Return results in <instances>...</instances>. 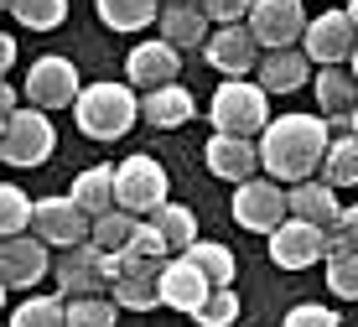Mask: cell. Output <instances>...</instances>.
<instances>
[{
  "mask_svg": "<svg viewBox=\"0 0 358 327\" xmlns=\"http://www.w3.org/2000/svg\"><path fill=\"white\" fill-rule=\"evenodd\" d=\"M203 156H208V172L224 177V182H250L260 172V151H255V141H244V135H218L213 130Z\"/></svg>",
  "mask_w": 358,
  "mask_h": 327,
  "instance_id": "18",
  "label": "cell"
},
{
  "mask_svg": "<svg viewBox=\"0 0 358 327\" xmlns=\"http://www.w3.org/2000/svg\"><path fill=\"white\" fill-rule=\"evenodd\" d=\"M0 11H10V0H0Z\"/></svg>",
  "mask_w": 358,
  "mask_h": 327,
  "instance_id": "46",
  "label": "cell"
},
{
  "mask_svg": "<svg viewBox=\"0 0 358 327\" xmlns=\"http://www.w3.org/2000/svg\"><path fill=\"white\" fill-rule=\"evenodd\" d=\"M125 255H141V260H166V239H162V229H156L151 218H141V223H135V234H130V244H125Z\"/></svg>",
  "mask_w": 358,
  "mask_h": 327,
  "instance_id": "36",
  "label": "cell"
},
{
  "mask_svg": "<svg viewBox=\"0 0 358 327\" xmlns=\"http://www.w3.org/2000/svg\"><path fill=\"white\" fill-rule=\"evenodd\" d=\"M10 16L31 32H57L68 21V0H10Z\"/></svg>",
  "mask_w": 358,
  "mask_h": 327,
  "instance_id": "31",
  "label": "cell"
},
{
  "mask_svg": "<svg viewBox=\"0 0 358 327\" xmlns=\"http://www.w3.org/2000/svg\"><path fill=\"white\" fill-rule=\"evenodd\" d=\"M166 203V167L156 156H125L115 167V208L135 213V218H145V213H156Z\"/></svg>",
  "mask_w": 358,
  "mask_h": 327,
  "instance_id": "6",
  "label": "cell"
},
{
  "mask_svg": "<svg viewBox=\"0 0 358 327\" xmlns=\"http://www.w3.org/2000/svg\"><path fill=\"white\" fill-rule=\"evenodd\" d=\"M208 120H213L218 135H244V141H255L270 125V94L250 78H224L218 94L208 99Z\"/></svg>",
  "mask_w": 358,
  "mask_h": 327,
  "instance_id": "3",
  "label": "cell"
},
{
  "mask_svg": "<svg viewBox=\"0 0 358 327\" xmlns=\"http://www.w3.org/2000/svg\"><path fill=\"white\" fill-rule=\"evenodd\" d=\"M120 307L109 296H73L68 301V327H115Z\"/></svg>",
  "mask_w": 358,
  "mask_h": 327,
  "instance_id": "33",
  "label": "cell"
},
{
  "mask_svg": "<svg viewBox=\"0 0 358 327\" xmlns=\"http://www.w3.org/2000/svg\"><path fill=\"white\" fill-rule=\"evenodd\" d=\"M145 218L162 229L166 249H187L192 239H197V218H192V208H182V203H162L156 213H145Z\"/></svg>",
  "mask_w": 358,
  "mask_h": 327,
  "instance_id": "29",
  "label": "cell"
},
{
  "mask_svg": "<svg viewBox=\"0 0 358 327\" xmlns=\"http://www.w3.org/2000/svg\"><path fill=\"white\" fill-rule=\"evenodd\" d=\"M348 68H353V78H358V47H353V57H348Z\"/></svg>",
  "mask_w": 358,
  "mask_h": 327,
  "instance_id": "43",
  "label": "cell"
},
{
  "mask_svg": "<svg viewBox=\"0 0 358 327\" xmlns=\"http://www.w3.org/2000/svg\"><path fill=\"white\" fill-rule=\"evenodd\" d=\"M47 270H52V260H47L42 239H31V234L0 239V281H6V291H31Z\"/></svg>",
  "mask_w": 358,
  "mask_h": 327,
  "instance_id": "14",
  "label": "cell"
},
{
  "mask_svg": "<svg viewBox=\"0 0 358 327\" xmlns=\"http://www.w3.org/2000/svg\"><path fill=\"white\" fill-rule=\"evenodd\" d=\"M327 286H332V296L358 301V249H338V255H327Z\"/></svg>",
  "mask_w": 358,
  "mask_h": 327,
  "instance_id": "35",
  "label": "cell"
},
{
  "mask_svg": "<svg viewBox=\"0 0 358 327\" xmlns=\"http://www.w3.org/2000/svg\"><path fill=\"white\" fill-rule=\"evenodd\" d=\"M332 141L322 115H280L260 130V167L265 177L275 182H306L317 167H322V151Z\"/></svg>",
  "mask_w": 358,
  "mask_h": 327,
  "instance_id": "1",
  "label": "cell"
},
{
  "mask_svg": "<svg viewBox=\"0 0 358 327\" xmlns=\"http://www.w3.org/2000/svg\"><path fill=\"white\" fill-rule=\"evenodd\" d=\"M156 27H162V42H171L177 53L208 42V16L197 6H162L156 11Z\"/></svg>",
  "mask_w": 358,
  "mask_h": 327,
  "instance_id": "22",
  "label": "cell"
},
{
  "mask_svg": "<svg viewBox=\"0 0 358 327\" xmlns=\"http://www.w3.org/2000/svg\"><path fill=\"white\" fill-rule=\"evenodd\" d=\"M255 73H260L265 94H296L306 78H312V57L296 53V47H270V53L255 62Z\"/></svg>",
  "mask_w": 358,
  "mask_h": 327,
  "instance_id": "19",
  "label": "cell"
},
{
  "mask_svg": "<svg viewBox=\"0 0 358 327\" xmlns=\"http://www.w3.org/2000/svg\"><path fill=\"white\" fill-rule=\"evenodd\" d=\"M192 115H197V99L182 89V83L145 89V99H141V120L151 125V130H177V125H187Z\"/></svg>",
  "mask_w": 358,
  "mask_h": 327,
  "instance_id": "21",
  "label": "cell"
},
{
  "mask_svg": "<svg viewBox=\"0 0 358 327\" xmlns=\"http://www.w3.org/2000/svg\"><path fill=\"white\" fill-rule=\"evenodd\" d=\"M234 223L250 234H270L280 218H286V187L275 177H250V182H234Z\"/></svg>",
  "mask_w": 358,
  "mask_h": 327,
  "instance_id": "7",
  "label": "cell"
},
{
  "mask_svg": "<svg viewBox=\"0 0 358 327\" xmlns=\"http://www.w3.org/2000/svg\"><path fill=\"white\" fill-rule=\"evenodd\" d=\"M260 62V42L250 27H218L208 36V68H218L224 78H250V68Z\"/></svg>",
  "mask_w": 358,
  "mask_h": 327,
  "instance_id": "15",
  "label": "cell"
},
{
  "mask_svg": "<svg viewBox=\"0 0 358 327\" xmlns=\"http://www.w3.org/2000/svg\"><path fill=\"white\" fill-rule=\"evenodd\" d=\"M78 68L68 57H36L31 73H27V104L31 109H63L78 99Z\"/></svg>",
  "mask_w": 358,
  "mask_h": 327,
  "instance_id": "13",
  "label": "cell"
},
{
  "mask_svg": "<svg viewBox=\"0 0 358 327\" xmlns=\"http://www.w3.org/2000/svg\"><path fill=\"white\" fill-rule=\"evenodd\" d=\"M348 21H353V27H358V0H348Z\"/></svg>",
  "mask_w": 358,
  "mask_h": 327,
  "instance_id": "41",
  "label": "cell"
},
{
  "mask_svg": "<svg viewBox=\"0 0 358 327\" xmlns=\"http://www.w3.org/2000/svg\"><path fill=\"white\" fill-rule=\"evenodd\" d=\"M338 249H358V203L343 208L327 229V255H338Z\"/></svg>",
  "mask_w": 358,
  "mask_h": 327,
  "instance_id": "37",
  "label": "cell"
},
{
  "mask_svg": "<svg viewBox=\"0 0 358 327\" xmlns=\"http://www.w3.org/2000/svg\"><path fill=\"white\" fill-rule=\"evenodd\" d=\"M73 120H78V130L89 135V141H120V135H130V125L141 120V99H135V89H125V83L104 78V83L78 89Z\"/></svg>",
  "mask_w": 358,
  "mask_h": 327,
  "instance_id": "2",
  "label": "cell"
},
{
  "mask_svg": "<svg viewBox=\"0 0 358 327\" xmlns=\"http://www.w3.org/2000/svg\"><path fill=\"white\" fill-rule=\"evenodd\" d=\"M286 213H291V218L317 223V229H332V218L343 213V203H338V187H327L322 177L291 182V193H286Z\"/></svg>",
  "mask_w": 358,
  "mask_h": 327,
  "instance_id": "20",
  "label": "cell"
},
{
  "mask_svg": "<svg viewBox=\"0 0 358 327\" xmlns=\"http://www.w3.org/2000/svg\"><path fill=\"white\" fill-rule=\"evenodd\" d=\"M109 301L125 312H151L162 307V260L141 255H109Z\"/></svg>",
  "mask_w": 358,
  "mask_h": 327,
  "instance_id": "4",
  "label": "cell"
},
{
  "mask_svg": "<svg viewBox=\"0 0 358 327\" xmlns=\"http://www.w3.org/2000/svg\"><path fill=\"white\" fill-rule=\"evenodd\" d=\"M270 260L280 270H306L317 260H327V229H317L306 218H280L270 229Z\"/></svg>",
  "mask_w": 358,
  "mask_h": 327,
  "instance_id": "9",
  "label": "cell"
},
{
  "mask_svg": "<svg viewBox=\"0 0 358 327\" xmlns=\"http://www.w3.org/2000/svg\"><path fill=\"white\" fill-rule=\"evenodd\" d=\"M10 62H16V42H10V36H0V78H6Z\"/></svg>",
  "mask_w": 358,
  "mask_h": 327,
  "instance_id": "40",
  "label": "cell"
},
{
  "mask_svg": "<svg viewBox=\"0 0 358 327\" xmlns=\"http://www.w3.org/2000/svg\"><path fill=\"white\" fill-rule=\"evenodd\" d=\"M286 327H338V312L317 307V301H301V307L286 312Z\"/></svg>",
  "mask_w": 358,
  "mask_h": 327,
  "instance_id": "39",
  "label": "cell"
},
{
  "mask_svg": "<svg viewBox=\"0 0 358 327\" xmlns=\"http://www.w3.org/2000/svg\"><path fill=\"white\" fill-rule=\"evenodd\" d=\"M358 47V27L348 21V11H327V16L306 21L301 32V53L317 62V68H338V62H348Z\"/></svg>",
  "mask_w": 358,
  "mask_h": 327,
  "instance_id": "10",
  "label": "cell"
},
{
  "mask_svg": "<svg viewBox=\"0 0 358 327\" xmlns=\"http://www.w3.org/2000/svg\"><path fill=\"white\" fill-rule=\"evenodd\" d=\"M322 182L327 187H358V135L343 130L322 151Z\"/></svg>",
  "mask_w": 358,
  "mask_h": 327,
  "instance_id": "25",
  "label": "cell"
},
{
  "mask_svg": "<svg viewBox=\"0 0 358 327\" xmlns=\"http://www.w3.org/2000/svg\"><path fill=\"white\" fill-rule=\"evenodd\" d=\"M162 6H197V0H162Z\"/></svg>",
  "mask_w": 358,
  "mask_h": 327,
  "instance_id": "44",
  "label": "cell"
},
{
  "mask_svg": "<svg viewBox=\"0 0 358 327\" xmlns=\"http://www.w3.org/2000/svg\"><path fill=\"white\" fill-rule=\"evenodd\" d=\"M57 151V130L47 120V109H10L6 135H0V161L10 167H42Z\"/></svg>",
  "mask_w": 358,
  "mask_h": 327,
  "instance_id": "5",
  "label": "cell"
},
{
  "mask_svg": "<svg viewBox=\"0 0 358 327\" xmlns=\"http://www.w3.org/2000/svg\"><path fill=\"white\" fill-rule=\"evenodd\" d=\"M31 229L42 244H57V249H73L89 239V213H83L73 197H42L31 203Z\"/></svg>",
  "mask_w": 358,
  "mask_h": 327,
  "instance_id": "11",
  "label": "cell"
},
{
  "mask_svg": "<svg viewBox=\"0 0 358 327\" xmlns=\"http://www.w3.org/2000/svg\"><path fill=\"white\" fill-rule=\"evenodd\" d=\"M317 104H322V120L332 115H353V104H358V78H353V68H322L317 73Z\"/></svg>",
  "mask_w": 358,
  "mask_h": 327,
  "instance_id": "24",
  "label": "cell"
},
{
  "mask_svg": "<svg viewBox=\"0 0 358 327\" xmlns=\"http://www.w3.org/2000/svg\"><path fill=\"white\" fill-rule=\"evenodd\" d=\"M135 213H125V208H109V213H99V218L89 223V239L99 249H104V255H120V249L130 244V234H135Z\"/></svg>",
  "mask_w": 358,
  "mask_h": 327,
  "instance_id": "28",
  "label": "cell"
},
{
  "mask_svg": "<svg viewBox=\"0 0 358 327\" xmlns=\"http://www.w3.org/2000/svg\"><path fill=\"white\" fill-rule=\"evenodd\" d=\"M348 130H353V135H358V104H353V115H348Z\"/></svg>",
  "mask_w": 358,
  "mask_h": 327,
  "instance_id": "42",
  "label": "cell"
},
{
  "mask_svg": "<svg viewBox=\"0 0 358 327\" xmlns=\"http://www.w3.org/2000/svg\"><path fill=\"white\" fill-rule=\"evenodd\" d=\"M177 73H182V53L171 42H141L135 53L125 57V78L135 83V89H162V83H177Z\"/></svg>",
  "mask_w": 358,
  "mask_h": 327,
  "instance_id": "16",
  "label": "cell"
},
{
  "mask_svg": "<svg viewBox=\"0 0 358 327\" xmlns=\"http://www.w3.org/2000/svg\"><path fill=\"white\" fill-rule=\"evenodd\" d=\"M68 197H73L83 213H89V223H94L99 213L115 208V167H89V172H78Z\"/></svg>",
  "mask_w": 358,
  "mask_h": 327,
  "instance_id": "23",
  "label": "cell"
},
{
  "mask_svg": "<svg viewBox=\"0 0 358 327\" xmlns=\"http://www.w3.org/2000/svg\"><path fill=\"white\" fill-rule=\"evenodd\" d=\"M31 229V197L16 182H0V239L27 234Z\"/></svg>",
  "mask_w": 358,
  "mask_h": 327,
  "instance_id": "32",
  "label": "cell"
},
{
  "mask_svg": "<svg viewBox=\"0 0 358 327\" xmlns=\"http://www.w3.org/2000/svg\"><path fill=\"white\" fill-rule=\"evenodd\" d=\"M182 255H187L192 265L208 275V286H234V275H239V260H234V249H229V244H213V239H192Z\"/></svg>",
  "mask_w": 358,
  "mask_h": 327,
  "instance_id": "26",
  "label": "cell"
},
{
  "mask_svg": "<svg viewBox=\"0 0 358 327\" xmlns=\"http://www.w3.org/2000/svg\"><path fill=\"white\" fill-rule=\"evenodd\" d=\"M192 322H203V327H234L239 322V296H234V286H213L208 301L192 312Z\"/></svg>",
  "mask_w": 358,
  "mask_h": 327,
  "instance_id": "34",
  "label": "cell"
},
{
  "mask_svg": "<svg viewBox=\"0 0 358 327\" xmlns=\"http://www.w3.org/2000/svg\"><path fill=\"white\" fill-rule=\"evenodd\" d=\"M52 275H57L63 301H73V296H104L109 291V255L94 244V239H83V244L63 249V260L52 265Z\"/></svg>",
  "mask_w": 358,
  "mask_h": 327,
  "instance_id": "8",
  "label": "cell"
},
{
  "mask_svg": "<svg viewBox=\"0 0 358 327\" xmlns=\"http://www.w3.org/2000/svg\"><path fill=\"white\" fill-rule=\"evenodd\" d=\"M255 0H197V11H203L208 21H218V27H234V21L250 16Z\"/></svg>",
  "mask_w": 358,
  "mask_h": 327,
  "instance_id": "38",
  "label": "cell"
},
{
  "mask_svg": "<svg viewBox=\"0 0 358 327\" xmlns=\"http://www.w3.org/2000/svg\"><path fill=\"white\" fill-rule=\"evenodd\" d=\"M0 307H6V281H0Z\"/></svg>",
  "mask_w": 358,
  "mask_h": 327,
  "instance_id": "45",
  "label": "cell"
},
{
  "mask_svg": "<svg viewBox=\"0 0 358 327\" xmlns=\"http://www.w3.org/2000/svg\"><path fill=\"white\" fill-rule=\"evenodd\" d=\"M208 291H213V286H208V275L192 265L187 255H177V260H162V301L171 312H192L203 307L208 301Z\"/></svg>",
  "mask_w": 358,
  "mask_h": 327,
  "instance_id": "17",
  "label": "cell"
},
{
  "mask_svg": "<svg viewBox=\"0 0 358 327\" xmlns=\"http://www.w3.org/2000/svg\"><path fill=\"white\" fill-rule=\"evenodd\" d=\"M10 327H68V301L63 296H31L10 312Z\"/></svg>",
  "mask_w": 358,
  "mask_h": 327,
  "instance_id": "30",
  "label": "cell"
},
{
  "mask_svg": "<svg viewBox=\"0 0 358 327\" xmlns=\"http://www.w3.org/2000/svg\"><path fill=\"white\" fill-rule=\"evenodd\" d=\"M306 32L301 0H255L250 6V36L260 47H296Z\"/></svg>",
  "mask_w": 358,
  "mask_h": 327,
  "instance_id": "12",
  "label": "cell"
},
{
  "mask_svg": "<svg viewBox=\"0 0 358 327\" xmlns=\"http://www.w3.org/2000/svg\"><path fill=\"white\" fill-rule=\"evenodd\" d=\"M156 11H162V0H99V21H104L109 32L156 27Z\"/></svg>",
  "mask_w": 358,
  "mask_h": 327,
  "instance_id": "27",
  "label": "cell"
}]
</instances>
